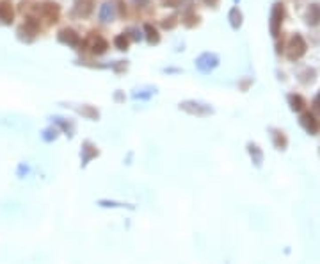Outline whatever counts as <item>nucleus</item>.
<instances>
[{"mask_svg":"<svg viewBox=\"0 0 320 264\" xmlns=\"http://www.w3.org/2000/svg\"><path fill=\"white\" fill-rule=\"evenodd\" d=\"M13 16H15V13H13L11 4H8V2H2V4H0V20L6 22V24H11Z\"/></svg>","mask_w":320,"mask_h":264,"instance_id":"7","label":"nucleus"},{"mask_svg":"<svg viewBox=\"0 0 320 264\" xmlns=\"http://www.w3.org/2000/svg\"><path fill=\"white\" fill-rule=\"evenodd\" d=\"M276 146H279V148L286 146V138L283 136V132H276Z\"/></svg>","mask_w":320,"mask_h":264,"instance_id":"14","label":"nucleus"},{"mask_svg":"<svg viewBox=\"0 0 320 264\" xmlns=\"http://www.w3.org/2000/svg\"><path fill=\"white\" fill-rule=\"evenodd\" d=\"M146 34H148V41L149 43H158V32L151 27V25H146L144 27Z\"/></svg>","mask_w":320,"mask_h":264,"instance_id":"11","label":"nucleus"},{"mask_svg":"<svg viewBox=\"0 0 320 264\" xmlns=\"http://www.w3.org/2000/svg\"><path fill=\"white\" fill-rule=\"evenodd\" d=\"M162 4L169 6V8H176V6L182 4V0H162Z\"/></svg>","mask_w":320,"mask_h":264,"instance_id":"15","label":"nucleus"},{"mask_svg":"<svg viewBox=\"0 0 320 264\" xmlns=\"http://www.w3.org/2000/svg\"><path fill=\"white\" fill-rule=\"evenodd\" d=\"M301 125L306 132H309V134H316L320 130V122L315 118V115H311V113H304V115L301 116Z\"/></svg>","mask_w":320,"mask_h":264,"instance_id":"3","label":"nucleus"},{"mask_svg":"<svg viewBox=\"0 0 320 264\" xmlns=\"http://www.w3.org/2000/svg\"><path fill=\"white\" fill-rule=\"evenodd\" d=\"M59 40L63 41V43H68V45H77L78 43V34L75 31H71V29H64V31L59 34Z\"/></svg>","mask_w":320,"mask_h":264,"instance_id":"6","label":"nucleus"},{"mask_svg":"<svg viewBox=\"0 0 320 264\" xmlns=\"http://www.w3.org/2000/svg\"><path fill=\"white\" fill-rule=\"evenodd\" d=\"M288 102H290V107H292V111H302L306 106L304 99H302L301 95H290L288 97Z\"/></svg>","mask_w":320,"mask_h":264,"instance_id":"8","label":"nucleus"},{"mask_svg":"<svg viewBox=\"0 0 320 264\" xmlns=\"http://www.w3.org/2000/svg\"><path fill=\"white\" fill-rule=\"evenodd\" d=\"M114 43H116V47L119 48V50H125V48L128 47V38H126L125 34L117 36L116 40H114Z\"/></svg>","mask_w":320,"mask_h":264,"instance_id":"12","label":"nucleus"},{"mask_svg":"<svg viewBox=\"0 0 320 264\" xmlns=\"http://www.w3.org/2000/svg\"><path fill=\"white\" fill-rule=\"evenodd\" d=\"M306 48L308 47H306L304 38H302L301 34H295L290 38L288 47H286V55H288L290 61H297L306 54Z\"/></svg>","mask_w":320,"mask_h":264,"instance_id":"1","label":"nucleus"},{"mask_svg":"<svg viewBox=\"0 0 320 264\" xmlns=\"http://www.w3.org/2000/svg\"><path fill=\"white\" fill-rule=\"evenodd\" d=\"M110 18H112V9H110L109 4H105V6L102 8V20H103V22H109Z\"/></svg>","mask_w":320,"mask_h":264,"instance_id":"13","label":"nucleus"},{"mask_svg":"<svg viewBox=\"0 0 320 264\" xmlns=\"http://www.w3.org/2000/svg\"><path fill=\"white\" fill-rule=\"evenodd\" d=\"M230 20H231V25H233V29H238L240 25H242V15H240V11H238L237 8L231 9Z\"/></svg>","mask_w":320,"mask_h":264,"instance_id":"9","label":"nucleus"},{"mask_svg":"<svg viewBox=\"0 0 320 264\" xmlns=\"http://www.w3.org/2000/svg\"><path fill=\"white\" fill-rule=\"evenodd\" d=\"M107 50V41L102 38H96V41L93 43V52L94 54H103Z\"/></svg>","mask_w":320,"mask_h":264,"instance_id":"10","label":"nucleus"},{"mask_svg":"<svg viewBox=\"0 0 320 264\" xmlns=\"http://www.w3.org/2000/svg\"><path fill=\"white\" fill-rule=\"evenodd\" d=\"M283 16H285L283 4H274L272 15H270V32H272V36H279L281 24H283Z\"/></svg>","mask_w":320,"mask_h":264,"instance_id":"2","label":"nucleus"},{"mask_svg":"<svg viewBox=\"0 0 320 264\" xmlns=\"http://www.w3.org/2000/svg\"><path fill=\"white\" fill-rule=\"evenodd\" d=\"M306 22L308 25L315 27V25L320 24V6L318 4H311L308 9V15H306Z\"/></svg>","mask_w":320,"mask_h":264,"instance_id":"4","label":"nucleus"},{"mask_svg":"<svg viewBox=\"0 0 320 264\" xmlns=\"http://www.w3.org/2000/svg\"><path fill=\"white\" fill-rule=\"evenodd\" d=\"M313 109H315V113L320 115V93L315 97V100H313Z\"/></svg>","mask_w":320,"mask_h":264,"instance_id":"16","label":"nucleus"},{"mask_svg":"<svg viewBox=\"0 0 320 264\" xmlns=\"http://www.w3.org/2000/svg\"><path fill=\"white\" fill-rule=\"evenodd\" d=\"M43 15L47 16L50 24L57 22V18H59V6L57 4H52V2H47V4L43 6Z\"/></svg>","mask_w":320,"mask_h":264,"instance_id":"5","label":"nucleus"}]
</instances>
